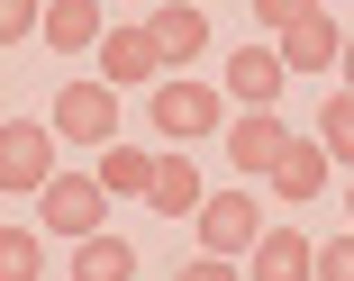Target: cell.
I'll list each match as a JSON object with an SVG mask.
<instances>
[{
	"instance_id": "cell-1",
	"label": "cell",
	"mask_w": 354,
	"mask_h": 281,
	"mask_svg": "<svg viewBox=\"0 0 354 281\" xmlns=\"http://www.w3.org/2000/svg\"><path fill=\"white\" fill-rule=\"evenodd\" d=\"M191 227H200V254H227V263H236V254H254V245L272 236V227H263V200H254L245 182H236V191H209Z\"/></svg>"
},
{
	"instance_id": "cell-2",
	"label": "cell",
	"mask_w": 354,
	"mask_h": 281,
	"mask_svg": "<svg viewBox=\"0 0 354 281\" xmlns=\"http://www.w3.org/2000/svg\"><path fill=\"white\" fill-rule=\"evenodd\" d=\"M218 118H227V91L218 82H191V73L155 82V136L191 146V136H218Z\"/></svg>"
},
{
	"instance_id": "cell-3",
	"label": "cell",
	"mask_w": 354,
	"mask_h": 281,
	"mask_svg": "<svg viewBox=\"0 0 354 281\" xmlns=\"http://www.w3.org/2000/svg\"><path fill=\"white\" fill-rule=\"evenodd\" d=\"M37 218H46V236H100V218H109V191H100V173H55L46 191H37Z\"/></svg>"
},
{
	"instance_id": "cell-4",
	"label": "cell",
	"mask_w": 354,
	"mask_h": 281,
	"mask_svg": "<svg viewBox=\"0 0 354 281\" xmlns=\"http://www.w3.org/2000/svg\"><path fill=\"white\" fill-rule=\"evenodd\" d=\"M55 136H64V146H118V91L109 82H64L55 91V118H46Z\"/></svg>"
},
{
	"instance_id": "cell-5",
	"label": "cell",
	"mask_w": 354,
	"mask_h": 281,
	"mask_svg": "<svg viewBox=\"0 0 354 281\" xmlns=\"http://www.w3.org/2000/svg\"><path fill=\"white\" fill-rule=\"evenodd\" d=\"M291 146H300V127H281L272 109H236V127H227V164H236V182H272Z\"/></svg>"
},
{
	"instance_id": "cell-6",
	"label": "cell",
	"mask_w": 354,
	"mask_h": 281,
	"mask_svg": "<svg viewBox=\"0 0 354 281\" xmlns=\"http://www.w3.org/2000/svg\"><path fill=\"white\" fill-rule=\"evenodd\" d=\"M55 146H64V136L55 127H37V118H10V127H0V191H46L55 182Z\"/></svg>"
},
{
	"instance_id": "cell-7",
	"label": "cell",
	"mask_w": 354,
	"mask_h": 281,
	"mask_svg": "<svg viewBox=\"0 0 354 281\" xmlns=\"http://www.w3.org/2000/svg\"><path fill=\"white\" fill-rule=\"evenodd\" d=\"M281 82H291L281 46H236V55H227V73H218V91H227L236 109H272V100H281Z\"/></svg>"
},
{
	"instance_id": "cell-8",
	"label": "cell",
	"mask_w": 354,
	"mask_h": 281,
	"mask_svg": "<svg viewBox=\"0 0 354 281\" xmlns=\"http://www.w3.org/2000/svg\"><path fill=\"white\" fill-rule=\"evenodd\" d=\"M146 37H155L164 64H200L209 55V10H200V0H164V10L146 19Z\"/></svg>"
},
{
	"instance_id": "cell-9",
	"label": "cell",
	"mask_w": 354,
	"mask_h": 281,
	"mask_svg": "<svg viewBox=\"0 0 354 281\" xmlns=\"http://www.w3.org/2000/svg\"><path fill=\"white\" fill-rule=\"evenodd\" d=\"M327 182H336V155L318 146V136H300V146L281 155V173H272V200H281V209H309Z\"/></svg>"
},
{
	"instance_id": "cell-10",
	"label": "cell",
	"mask_w": 354,
	"mask_h": 281,
	"mask_svg": "<svg viewBox=\"0 0 354 281\" xmlns=\"http://www.w3.org/2000/svg\"><path fill=\"white\" fill-rule=\"evenodd\" d=\"M155 73H164V55H155V37H146V28H109V37H100V82H109V91L155 82Z\"/></svg>"
},
{
	"instance_id": "cell-11",
	"label": "cell",
	"mask_w": 354,
	"mask_h": 281,
	"mask_svg": "<svg viewBox=\"0 0 354 281\" xmlns=\"http://www.w3.org/2000/svg\"><path fill=\"white\" fill-rule=\"evenodd\" d=\"M281 64H291V73H327V64H345V28H336L327 10H309L300 28H281Z\"/></svg>"
},
{
	"instance_id": "cell-12",
	"label": "cell",
	"mask_w": 354,
	"mask_h": 281,
	"mask_svg": "<svg viewBox=\"0 0 354 281\" xmlns=\"http://www.w3.org/2000/svg\"><path fill=\"white\" fill-rule=\"evenodd\" d=\"M245 272H254V281H318V245H309L300 227H272V236L245 254Z\"/></svg>"
},
{
	"instance_id": "cell-13",
	"label": "cell",
	"mask_w": 354,
	"mask_h": 281,
	"mask_svg": "<svg viewBox=\"0 0 354 281\" xmlns=\"http://www.w3.org/2000/svg\"><path fill=\"white\" fill-rule=\"evenodd\" d=\"M200 200H209V191H200V164L173 146V155L155 164V191H146V209H155V218H200Z\"/></svg>"
},
{
	"instance_id": "cell-14",
	"label": "cell",
	"mask_w": 354,
	"mask_h": 281,
	"mask_svg": "<svg viewBox=\"0 0 354 281\" xmlns=\"http://www.w3.org/2000/svg\"><path fill=\"white\" fill-rule=\"evenodd\" d=\"M109 28H100V0H46V46L55 55H91Z\"/></svg>"
},
{
	"instance_id": "cell-15",
	"label": "cell",
	"mask_w": 354,
	"mask_h": 281,
	"mask_svg": "<svg viewBox=\"0 0 354 281\" xmlns=\"http://www.w3.org/2000/svg\"><path fill=\"white\" fill-rule=\"evenodd\" d=\"M155 164H164V155H146V146L118 136V146H100V191H109V200H146V191H155Z\"/></svg>"
},
{
	"instance_id": "cell-16",
	"label": "cell",
	"mask_w": 354,
	"mask_h": 281,
	"mask_svg": "<svg viewBox=\"0 0 354 281\" xmlns=\"http://www.w3.org/2000/svg\"><path fill=\"white\" fill-rule=\"evenodd\" d=\"M73 281H136V245L109 236V227L82 236V245H73Z\"/></svg>"
},
{
	"instance_id": "cell-17",
	"label": "cell",
	"mask_w": 354,
	"mask_h": 281,
	"mask_svg": "<svg viewBox=\"0 0 354 281\" xmlns=\"http://www.w3.org/2000/svg\"><path fill=\"white\" fill-rule=\"evenodd\" d=\"M46 272V236L37 227H0V281H37Z\"/></svg>"
},
{
	"instance_id": "cell-18",
	"label": "cell",
	"mask_w": 354,
	"mask_h": 281,
	"mask_svg": "<svg viewBox=\"0 0 354 281\" xmlns=\"http://www.w3.org/2000/svg\"><path fill=\"white\" fill-rule=\"evenodd\" d=\"M318 146H327L336 164H354V91H327V109H318Z\"/></svg>"
},
{
	"instance_id": "cell-19",
	"label": "cell",
	"mask_w": 354,
	"mask_h": 281,
	"mask_svg": "<svg viewBox=\"0 0 354 281\" xmlns=\"http://www.w3.org/2000/svg\"><path fill=\"white\" fill-rule=\"evenodd\" d=\"M46 37V0H0V46H28Z\"/></svg>"
},
{
	"instance_id": "cell-20",
	"label": "cell",
	"mask_w": 354,
	"mask_h": 281,
	"mask_svg": "<svg viewBox=\"0 0 354 281\" xmlns=\"http://www.w3.org/2000/svg\"><path fill=\"white\" fill-rule=\"evenodd\" d=\"M318 281H354V227L318 245Z\"/></svg>"
},
{
	"instance_id": "cell-21",
	"label": "cell",
	"mask_w": 354,
	"mask_h": 281,
	"mask_svg": "<svg viewBox=\"0 0 354 281\" xmlns=\"http://www.w3.org/2000/svg\"><path fill=\"white\" fill-rule=\"evenodd\" d=\"M309 10H318V0H254V19H263V28H272V37H281V28H300V19H309Z\"/></svg>"
},
{
	"instance_id": "cell-22",
	"label": "cell",
	"mask_w": 354,
	"mask_h": 281,
	"mask_svg": "<svg viewBox=\"0 0 354 281\" xmlns=\"http://www.w3.org/2000/svg\"><path fill=\"white\" fill-rule=\"evenodd\" d=\"M173 281H236V263H227V254H200V263H182Z\"/></svg>"
},
{
	"instance_id": "cell-23",
	"label": "cell",
	"mask_w": 354,
	"mask_h": 281,
	"mask_svg": "<svg viewBox=\"0 0 354 281\" xmlns=\"http://www.w3.org/2000/svg\"><path fill=\"white\" fill-rule=\"evenodd\" d=\"M336 73H345V91H354V28H345V64H336Z\"/></svg>"
},
{
	"instance_id": "cell-24",
	"label": "cell",
	"mask_w": 354,
	"mask_h": 281,
	"mask_svg": "<svg viewBox=\"0 0 354 281\" xmlns=\"http://www.w3.org/2000/svg\"><path fill=\"white\" fill-rule=\"evenodd\" d=\"M345 209H354V182H345Z\"/></svg>"
},
{
	"instance_id": "cell-25",
	"label": "cell",
	"mask_w": 354,
	"mask_h": 281,
	"mask_svg": "<svg viewBox=\"0 0 354 281\" xmlns=\"http://www.w3.org/2000/svg\"><path fill=\"white\" fill-rule=\"evenodd\" d=\"M200 10H209V0H200Z\"/></svg>"
}]
</instances>
